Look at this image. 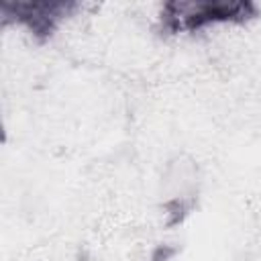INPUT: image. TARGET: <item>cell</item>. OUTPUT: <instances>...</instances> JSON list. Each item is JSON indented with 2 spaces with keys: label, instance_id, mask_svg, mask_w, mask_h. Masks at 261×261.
<instances>
[{
  "label": "cell",
  "instance_id": "6da1fadb",
  "mask_svg": "<svg viewBox=\"0 0 261 261\" xmlns=\"http://www.w3.org/2000/svg\"><path fill=\"white\" fill-rule=\"evenodd\" d=\"M255 14V4L245 0H171L159 14L167 33H192L216 22H239Z\"/></svg>",
  "mask_w": 261,
  "mask_h": 261
},
{
  "label": "cell",
  "instance_id": "7a4b0ae2",
  "mask_svg": "<svg viewBox=\"0 0 261 261\" xmlns=\"http://www.w3.org/2000/svg\"><path fill=\"white\" fill-rule=\"evenodd\" d=\"M73 4L69 2H6L2 4V12L20 22L37 37L51 35L57 24L69 14Z\"/></svg>",
  "mask_w": 261,
  "mask_h": 261
},
{
  "label": "cell",
  "instance_id": "3957f363",
  "mask_svg": "<svg viewBox=\"0 0 261 261\" xmlns=\"http://www.w3.org/2000/svg\"><path fill=\"white\" fill-rule=\"evenodd\" d=\"M165 190L173 202H184L190 198L194 186H196V165L192 161L177 159L173 161L165 171Z\"/></svg>",
  "mask_w": 261,
  "mask_h": 261
}]
</instances>
